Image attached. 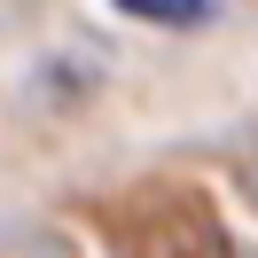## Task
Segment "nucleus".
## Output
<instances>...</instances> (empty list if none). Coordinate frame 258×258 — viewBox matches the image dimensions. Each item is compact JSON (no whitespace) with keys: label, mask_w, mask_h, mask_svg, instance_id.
Instances as JSON below:
<instances>
[{"label":"nucleus","mask_w":258,"mask_h":258,"mask_svg":"<svg viewBox=\"0 0 258 258\" xmlns=\"http://www.w3.org/2000/svg\"><path fill=\"white\" fill-rule=\"evenodd\" d=\"M117 16L157 24V32H188V24H211V0H117Z\"/></svg>","instance_id":"f257e3e1"}]
</instances>
